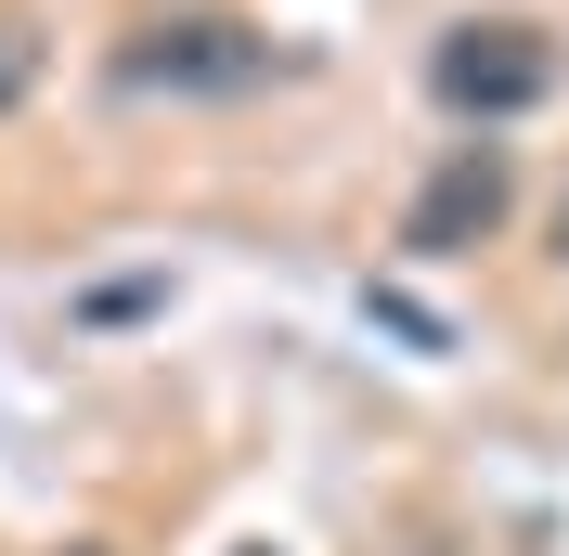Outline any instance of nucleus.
<instances>
[{
	"mask_svg": "<svg viewBox=\"0 0 569 556\" xmlns=\"http://www.w3.org/2000/svg\"><path fill=\"white\" fill-rule=\"evenodd\" d=\"M104 78L130 91V105H233V91L284 78V52L259 27H233V13H169V27H130V39H117Z\"/></svg>",
	"mask_w": 569,
	"mask_h": 556,
	"instance_id": "1",
	"label": "nucleus"
},
{
	"mask_svg": "<svg viewBox=\"0 0 569 556\" xmlns=\"http://www.w3.org/2000/svg\"><path fill=\"white\" fill-rule=\"evenodd\" d=\"M557 246H569V195H557Z\"/></svg>",
	"mask_w": 569,
	"mask_h": 556,
	"instance_id": "5",
	"label": "nucleus"
},
{
	"mask_svg": "<svg viewBox=\"0 0 569 556\" xmlns=\"http://www.w3.org/2000/svg\"><path fill=\"white\" fill-rule=\"evenodd\" d=\"M505 208H518V156L505 142H453L440 169H427V195L401 208V246L415 259H466V246H492Z\"/></svg>",
	"mask_w": 569,
	"mask_h": 556,
	"instance_id": "2",
	"label": "nucleus"
},
{
	"mask_svg": "<svg viewBox=\"0 0 569 556\" xmlns=\"http://www.w3.org/2000/svg\"><path fill=\"white\" fill-rule=\"evenodd\" d=\"M78 556H104V544H78Z\"/></svg>",
	"mask_w": 569,
	"mask_h": 556,
	"instance_id": "6",
	"label": "nucleus"
},
{
	"mask_svg": "<svg viewBox=\"0 0 569 556\" xmlns=\"http://www.w3.org/2000/svg\"><path fill=\"white\" fill-rule=\"evenodd\" d=\"M427 91L453 117H531L543 91H557V52H543L531 27H453L427 52Z\"/></svg>",
	"mask_w": 569,
	"mask_h": 556,
	"instance_id": "3",
	"label": "nucleus"
},
{
	"mask_svg": "<svg viewBox=\"0 0 569 556\" xmlns=\"http://www.w3.org/2000/svg\"><path fill=\"white\" fill-rule=\"evenodd\" d=\"M27 91H39V39H27V27H0V117L27 105Z\"/></svg>",
	"mask_w": 569,
	"mask_h": 556,
	"instance_id": "4",
	"label": "nucleus"
}]
</instances>
